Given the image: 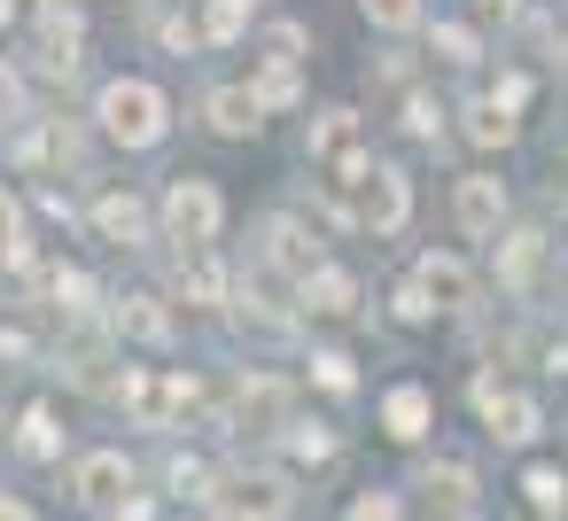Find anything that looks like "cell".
<instances>
[{
  "label": "cell",
  "mask_w": 568,
  "mask_h": 521,
  "mask_svg": "<svg viewBox=\"0 0 568 521\" xmlns=\"http://www.w3.org/2000/svg\"><path fill=\"white\" fill-rule=\"evenodd\" d=\"M40 55L48 63H79V9H63V0H48V9H40Z\"/></svg>",
  "instance_id": "4fadbf2b"
},
{
  "label": "cell",
  "mask_w": 568,
  "mask_h": 521,
  "mask_svg": "<svg viewBox=\"0 0 568 521\" xmlns=\"http://www.w3.org/2000/svg\"><path fill=\"white\" fill-rule=\"evenodd\" d=\"M312 374H320V389H351V381H358L343 350H320V358H312Z\"/></svg>",
  "instance_id": "4316f807"
},
{
  "label": "cell",
  "mask_w": 568,
  "mask_h": 521,
  "mask_svg": "<svg viewBox=\"0 0 568 521\" xmlns=\"http://www.w3.org/2000/svg\"><path fill=\"white\" fill-rule=\"evenodd\" d=\"M55 296H63L71 311H87V296H94V280H87V273H55Z\"/></svg>",
  "instance_id": "f546056e"
},
{
  "label": "cell",
  "mask_w": 568,
  "mask_h": 521,
  "mask_svg": "<svg viewBox=\"0 0 568 521\" xmlns=\"http://www.w3.org/2000/svg\"><path fill=\"white\" fill-rule=\"evenodd\" d=\"M281 412H288V389L281 381H250L242 389V420H281Z\"/></svg>",
  "instance_id": "44dd1931"
},
{
  "label": "cell",
  "mask_w": 568,
  "mask_h": 521,
  "mask_svg": "<svg viewBox=\"0 0 568 521\" xmlns=\"http://www.w3.org/2000/svg\"><path fill=\"white\" fill-rule=\"evenodd\" d=\"M490 102H498V110H521V102H529V79H521V71H506V79L490 86Z\"/></svg>",
  "instance_id": "f1b7e54d"
},
{
  "label": "cell",
  "mask_w": 568,
  "mask_h": 521,
  "mask_svg": "<svg viewBox=\"0 0 568 521\" xmlns=\"http://www.w3.org/2000/svg\"><path fill=\"white\" fill-rule=\"evenodd\" d=\"M521 490H529V505H537V513H568V474H560V467H529V474H521Z\"/></svg>",
  "instance_id": "ac0fdd59"
},
{
  "label": "cell",
  "mask_w": 568,
  "mask_h": 521,
  "mask_svg": "<svg viewBox=\"0 0 568 521\" xmlns=\"http://www.w3.org/2000/svg\"><path fill=\"white\" fill-rule=\"evenodd\" d=\"M483 9H498V17H514V9H521V0H483Z\"/></svg>",
  "instance_id": "1f68e13d"
},
{
  "label": "cell",
  "mask_w": 568,
  "mask_h": 521,
  "mask_svg": "<svg viewBox=\"0 0 568 521\" xmlns=\"http://www.w3.org/2000/svg\"><path fill=\"white\" fill-rule=\"evenodd\" d=\"M405 133H413V141H436V133H444V110H436L428 94H405Z\"/></svg>",
  "instance_id": "7402d4cb"
},
{
  "label": "cell",
  "mask_w": 568,
  "mask_h": 521,
  "mask_svg": "<svg viewBox=\"0 0 568 521\" xmlns=\"http://www.w3.org/2000/svg\"><path fill=\"white\" fill-rule=\"evenodd\" d=\"M94 118H102V133L118 149H156L172 133V102H164L156 79H110L102 102H94Z\"/></svg>",
  "instance_id": "6da1fadb"
},
{
  "label": "cell",
  "mask_w": 568,
  "mask_h": 521,
  "mask_svg": "<svg viewBox=\"0 0 568 521\" xmlns=\"http://www.w3.org/2000/svg\"><path fill=\"white\" fill-rule=\"evenodd\" d=\"M304 63V24H273L257 40V71H296Z\"/></svg>",
  "instance_id": "2e32d148"
},
{
  "label": "cell",
  "mask_w": 568,
  "mask_h": 521,
  "mask_svg": "<svg viewBox=\"0 0 568 521\" xmlns=\"http://www.w3.org/2000/svg\"><path fill=\"white\" fill-rule=\"evenodd\" d=\"M118 327H125L133 343H164V335H172V311H164L156 296H125V304H118Z\"/></svg>",
  "instance_id": "9a60e30c"
},
{
  "label": "cell",
  "mask_w": 568,
  "mask_h": 521,
  "mask_svg": "<svg viewBox=\"0 0 568 521\" xmlns=\"http://www.w3.org/2000/svg\"><path fill=\"white\" fill-rule=\"evenodd\" d=\"M529 273H537V234H514V242H506V280L521 288Z\"/></svg>",
  "instance_id": "484cf974"
},
{
  "label": "cell",
  "mask_w": 568,
  "mask_h": 521,
  "mask_svg": "<svg viewBox=\"0 0 568 521\" xmlns=\"http://www.w3.org/2000/svg\"><path fill=\"white\" fill-rule=\"evenodd\" d=\"M467 141H475V149H506V141H514V110L475 102V110H467Z\"/></svg>",
  "instance_id": "e0dca14e"
},
{
  "label": "cell",
  "mask_w": 568,
  "mask_h": 521,
  "mask_svg": "<svg viewBox=\"0 0 568 521\" xmlns=\"http://www.w3.org/2000/svg\"><path fill=\"white\" fill-rule=\"evenodd\" d=\"M94 234L118 242V249H133V242L149 234V203H141V195H102V203H94Z\"/></svg>",
  "instance_id": "9c48e42d"
},
{
  "label": "cell",
  "mask_w": 568,
  "mask_h": 521,
  "mask_svg": "<svg viewBox=\"0 0 568 521\" xmlns=\"http://www.w3.org/2000/svg\"><path fill=\"white\" fill-rule=\"evenodd\" d=\"M219 226H226V195H219L211 180L180 172V180L164 187V234H172V242H187V249H211V242H219Z\"/></svg>",
  "instance_id": "7a4b0ae2"
},
{
  "label": "cell",
  "mask_w": 568,
  "mask_h": 521,
  "mask_svg": "<svg viewBox=\"0 0 568 521\" xmlns=\"http://www.w3.org/2000/svg\"><path fill=\"white\" fill-rule=\"evenodd\" d=\"M475 405H483V420H490V436H498V443H529V436L545 428V412H537V397H521V389H506L498 374H483V381H475Z\"/></svg>",
  "instance_id": "3957f363"
},
{
  "label": "cell",
  "mask_w": 568,
  "mask_h": 521,
  "mask_svg": "<svg viewBox=\"0 0 568 521\" xmlns=\"http://www.w3.org/2000/svg\"><path fill=\"white\" fill-rule=\"evenodd\" d=\"M428 40H436V55H444V63H475V32H459V24H436Z\"/></svg>",
  "instance_id": "d4e9b609"
},
{
  "label": "cell",
  "mask_w": 568,
  "mask_h": 521,
  "mask_svg": "<svg viewBox=\"0 0 568 521\" xmlns=\"http://www.w3.org/2000/svg\"><path fill=\"white\" fill-rule=\"evenodd\" d=\"M428 505H436V513H467V505H475V474H467L459 459L428 467Z\"/></svg>",
  "instance_id": "5bb4252c"
},
{
  "label": "cell",
  "mask_w": 568,
  "mask_h": 521,
  "mask_svg": "<svg viewBox=\"0 0 568 521\" xmlns=\"http://www.w3.org/2000/svg\"><path fill=\"white\" fill-rule=\"evenodd\" d=\"M405 211H413V180H405L397 164H374V172H366V195H358V226L397 234V226H405Z\"/></svg>",
  "instance_id": "277c9868"
},
{
  "label": "cell",
  "mask_w": 568,
  "mask_h": 521,
  "mask_svg": "<svg viewBox=\"0 0 568 521\" xmlns=\"http://www.w3.org/2000/svg\"><path fill=\"white\" fill-rule=\"evenodd\" d=\"M428 420H436V397H428L420 381H397V389L382 397V436H389V443H420Z\"/></svg>",
  "instance_id": "52a82bcc"
},
{
  "label": "cell",
  "mask_w": 568,
  "mask_h": 521,
  "mask_svg": "<svg viewBox=\"0 0 568 521\" xmlns=\"http://www.w3.org/2000/svg\"><path fill=\"white\" fill-rule=\"evenodd\" d=\"M366 9V24H382V32H413L420 24V0H358Z\"/></svg>",
  "instance_id": "ffe728a7"
},
{
  "label": "cell",
  "mask_w": 568,
  "mask_h": 521,
  "mask_svg": "<svg viewBox=\"0 0 568 521\" xmlns=\"http://www.w3.org/2000/svg\"><path fill=\"white\" fill-rule=\"evenodd\" d=\"M250 9H257V0H211V9H203V40H219V48H226V40L250 24Z\"/></svg>",
  "instance_id": "d6986e66"
},
{
  "label": "cell",
  "mask_w": 568,
  "mask_h": 521,
  "mask_svg": "<svg viewBox=\"0 0 568 521\" xmlns=\"http://www.w3.org/2000/svg\"><path fill=\"white\" fill-rule=\"evenodd\" d=\"M71 490H79L87 505H110V498H125V490H133V467H125V451H87V459L71 467Z\"/></svg>",
  "instance_id": "ba28073f"
},
{
  "label": "cell",
  "mask_w": 568,
  "mask_h": 521,
  "mask_svg": "<svg viewBox=\"0 0 568 521\" xmlns=\"http://www.w3.org/2000/svg\"><path fill=\"white\" fill-rule=\"evenodd\" d=\"M242 505L265 521V513H281L288 505V490H281V474H257V482H242Z\"/></svg>",
  "instance_id": "cb8c5ba5"
},
{
  "label": "cell",
  "mask_w": 568,
  "mask_h": 521,
  "mask_svg": "<svg viewBox=\"0 0 568 521\" xmlns=\"http://www.w3.org/2000/svg\"><path fill=\"white\" fill-rule=\"evenodd\" d=\"M452 218H459V234H498L506 226V187L490 180V172H467L459 187H452Z\"/></svg>",
  "instance_id": "5b68a950"
},
{
  "label": "cell",
  "mask_w": 568,
  "mask_h": 521,
  "mask_svg": "<svg viewBox=\"0 0 568 521\" xmlns=\"http://www.w3.org/2000/svg\"><path fill=\"white\" fill-rule=\"evenodd\" d=\"M420 288H428V304L436 311H459L467 296H475V273L459 265V257H420V273H413Z\"/></svg>",
  "instance_id": "30bf717a"
},
{
  "label": "cell",
  "mask_w": 568,
  "mask_h": 521,
  "mask_svg": "<svg viewBox=\"0 0 568 521\" xmlns=\"http://www.w3.org/2000/svg\"><path fill=\"white\" fill-rule=\"evenodd\" d=\"M343 521H397V498H389V490H366V498H358Z\"/></svg>",
  "instance_id": "83f0119b"
},
{
  "label": "cell",
  "mask_w": 568,
  "mask_h": 521,
  "mask_svg": "<svg viewBox=\"0 0 568 521\" xmlns=\"http://www.w3.org/2000/svg\"><path fill=\"white\" fill-rule=\"evenodd\" d=\"M55 443H63V436H55V412L32 405V412H24V451H32V459H55Z\"/></svg>",
  "instance_id": "603a6c76"
},
{
  "label": "cell",
  "mask_w": 568,
  "mask_h": 521,
  "mask_svg": "<svg viewBox=\"0 0 568 521\" xmlns=\"http://www.w3.org/2000/svg\"><path fill=\"white\" fill-rule=\"evenodd\" d=\"M296 288H304V304H312L320 319H351V311H358V280H351V273H335V265H320V273H312V280H296Z\"/></svg>",
  "instance_id": "7c38bea8"
},
{
  "label": "cell",
  "mask_w": 568,
  "mask_h": 521,
  "mask_svg": "<svg viewBox=\"0 0 568 521\" xmlns=\"http://www.w3.org/2000/svg\"><path fill=\"white\" fill-rule=\"evenodd\" d=\"M203 125H211L219 141H250V133L265 125L257 86H211V94H203Z\"/></svg>",
  "instance_id": "8992f818"
},
{
  "label": "cell",
  "mask_w": 568,
  "mask_h": 521,
  "mask_svg": "<svg viewBox=\"0 0 568 521\" xmlns=\"http://www.w3.org/2000/svg\"><path fill=\"white\" fill-rule=\"evenodd\" d=\"M9 17H17V0H0V24H9Z\"/></svg>",
  "instance_id": "d6a6232c"
},
{
  "label": "cell",
  "mask_w": 568,
  "mask_h": 521,
  "mask_svg": "<svg viewBox=\"0 0 568 521\" xmlns=\"http://www.w3.org/2000/svg\"><path fill=\"white\" fill-rule=\"evenodd\" d=\"M265 234H273V265H281V273H296V280H312V273L327 265V257H320V242H312V234H304L296 218H273Z\"/></svg>",
  "instance_id": "8fae6325"
},
{
  "label": "cell",
  "mask_w": 568,
  "mask_h": 521,
  "mask_svg": "<svg viewBox=\"0 0 568 521\" xmlns=\"http://www.w3.org/2000/svg\"><path fill=\"white\" fill-rule=\"evenodd\" d=\"M0 521H32V513H24V505H17V498H0Z\"/></svg>",
  "instance_id": "4dcf8cb0"
}]
</instances>
